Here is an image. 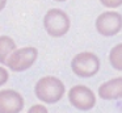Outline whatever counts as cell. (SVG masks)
Returning <instances> with one entry per match:
<instances>
[{
	"mask_svg": "<svg viewBox=\"0 0 122 113\" xmlns=\"http://www.w3.org/2000/svg\"><path fill=\"white\" fill-rule=\"evenodd\" d=\"M36 96L46 104H54L63 97L66 88L61 79L55 76H43L36 84Z\"/></svg>",
	"mask_w": 122,
	"mask_h": 113,
	"instance_id": "cell-1",
	"label": "cell"
},
{
	"mask_svg": "<svg viewBox=\"0 0 122 113\" xmlns=\"http://www.w3.org/2000/svg\"><path fill=\"white\" fill-rule=\"evenodd\" d=\"M45 29L51 37H62L70 30V17L66 12L62 9H53L47 11L43 18Z\"/></svg>",
	"mask_w": 122,
	"mask_h": 113,
	"instance_id": "cell-2",
	"label": "cell"
},
{
	"mask_svg": "<svg viewBox=\"0 0 122 113\" xmlns=\"http://www.w3.org/2000/svg\"><path fill=\"white\" fill-rule=\"evenodd\" d=\"M71 67L77 76L91 78V76L96 75L97 71L100 70V60H98L97 55L93 53L83 51L74 57L71 62Z\"/></svg>",
	"mask_w": 122,
	"mask_h": 113,
	"instance_id": "cell-3",
	"label": "cell"
},
{
	"mask_svg": "<svg viewBox=\"0 0 122 113\" xmlns=\"http://www.w3.org/2000/svg\"><path fill=\"white\" fill-rule=\"evenodd\" d=\"M38 57V50L36 47L28 46V47H21V49H16L12 55L9 57L7 66L11 68L12 71L16 72H21L33 66Z\"/></svg>",
	"mask_w": 122,
	"mask_h": 113,
	"instance_id": "cell-4",
	"label": "cell"
},
{
	"mask_svg": "<svg viewBox=\"0 0 122 113\" xmlns=\"http://www.w3.org/2000/svg\"><path fill=\"white\" fill-rule=\"evenodd\" d=\"M70 102L76 109L89 110L96 104V96L91 88L85 86H75L68 92Z\"/></svg>",
	"mask_w": 122,
	"mask_h": 113,
	"instance_id": "cell-5",
	"label": "cell"
},
{
	"mask_svg": "<svg viewBox=\"0 0 122 113\" xmlns=\"http://www.w3.org/2000/svg\"><path fill=\"white\" fill-rule=\"evenodd\" d=\"M122 17L118 12H102L96 20V29L102 36H114L122 28Z\"/></svg>",
	"mask_w": 122,
	"mask_h": 113,
	"instance_id": "cell-6",
	"label": "cell"
},
{
	"mask_svg": "<svg viewBox=\"0 0 122 113\" xmlns=\"http://www.w3.org/2000/svg\"><path fill=\"white\" fill-rule=\"evenodd\" d=\"M24 108V97L15 89L0 91V113H20Z\"/></svg>",
	"mask_w": 122,
	"mask_h": 113,
	"instance_id": "cell-7",
	"label": "cell"
},
{
	"mask_svg": "<svg viewBox=\"0 0 122 113\" xmlns=\"http://www.w3.org/2000/svg\"><path fill=\"white\" fill-rule=\"evenodd\" d=\"M98 96L104 100H116L122 96V78H114L98 87Z\"/></svg>",
	"mask_w": 122,
	"mask_h": 113,
	"instance_id": "cell-8",
	"label": "cell"
},
{
	"mask_svg": "<svg viewBox=\"0 0 122 113\" xmlns=\"http://www.w3.org/2000/svg\"><path fill=\"white\" fill-rule=\"evenodd\" d=\"M16 50V43L15 41L8 36H1L0 37V63L7 65L9 57L12 53Z\"/></svg>",
	"mask_w": 122,
	"mask_h": 113,
	"instance_id": "cell-9",
	"label": "cell"
},
{
	"mask_svg": "<svg viewBox=\"0 0 122 113\" xmlns=\"http://www.w3.org/2000/svg\"><path fill=\"white\" fill-rule=\"evenodd\" d=\"M121 53H122V43L114 46L110 50V54H109V60H110L112 66H113L116 70H122V60H121Z\"/></svg>",
	"mask_w": 122,
	"mask_h": 113,
	"instance_id": "cell-10",
	"label": "cell"
},
{
	"mask_svg": "<svg viewBox=\"0 0 122 113\" xmlns=\"http://www.w3.org/2000/svg\"><path fill=\"white\" fill-rule=\"evenodd\" d=\"M28 113H49V112H47V108L46 107H43L41 104H36V105L29 108Z\"/></svg>",
	"mask_w": 122,
	"mask_h": 113,
	"instance_id": "cell-11",
	"label": "cell"
},
{
	"mask_svg": "<svg viewBox=\"0 0 122 113\" xmlns=\"http://www.w3.org/2000/svg\"><path fill=\"white\" fill-rule=\"evenodd\" d=\"M8 78H9L8 71H7L4 67H1V66H0V86H3L4 83H7Z\"/></svg>",
	"mask_w": 122,
	"mask_h": 113,
	"instance_id": "cell-12",
	"label": "cell"
},
{
	"mask_svg": "<svg viewBox=\"0 0 122 113\" xmlns=\"http://www.w3.org/2000/svg\"><path fill=\"white\" fill-rule=\"evenodd\" d=\"M102 5H105V7H118V5H121V1H106V0H102Z\"/></svg>",
	"mask_w": 122,
	"mask_h": 113,
	"instance_id": "cell-13",
	"label": "cell"
},
{
	"mask_svg": "<svg viewBox=\"0 0 122 113\" xmlns=\"http://www.w3.org/2000/svg\"><path fill=\"white\" fill-rule=\"evenodd\" d=\"M5 4H7V3H5V0H0V11H1L4 7H5Z\"/></svg>",
	"mask_w": 122,
	"mask_h": 113,
	"instance_id": "cell-14",
	"label": "cell"
}]
</instances>
